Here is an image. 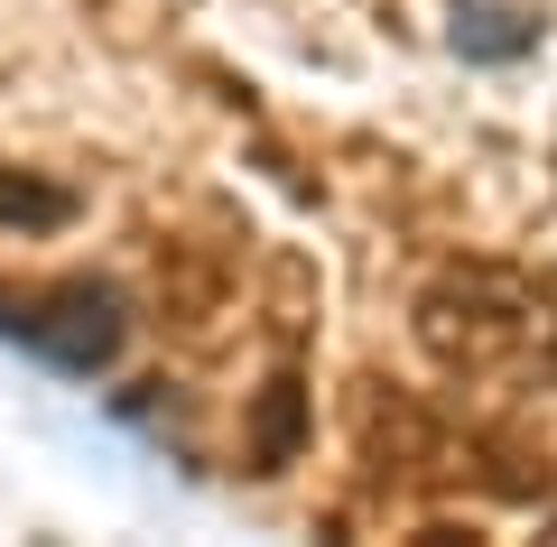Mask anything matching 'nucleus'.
Masks as SVG:
<instances>
[{
  "label": "nucleus",
  "mask_w": 557,
  "mask_h": 547,
  "mask_svg": "<svg viewBox=\"0 0 557 547\" xmlns=\"http://www.w3.org/2000/svg\"><path fill=\"white\" fill-rule=\"evenodd\" d=\"M0 334L20 352H38L47 372L94 381V372H112L121 344H131V297H121L112 278H47V288L0 297Z\"/></svg>",
  "instance_id": "f257e3e1"
},
{
  "label": "nucleus",
  "mask_w": 557,
  "mask_h": 547,
  "mask_svg": "<svg viewBox=\"0 0 557 547\" xmlns=\"http://www.w3.org/2000/svg\"><path fill=\"white\" fill-rule=\"evenodd\" d=\"M539 10L530 0H456V20H446V38H456V57H474V65H520L539 47Z\"/></svg>",
  "instance_id": "f03ea898"
},
{
  "label": "nucleus",
  "mask_w": 557,
  "mask_h": 547,
  "mask_svg": "<svg viewBox=\"0 0 557 547\" xmlns=\"http://www.w3.org/2000/svg\"><path fill=\"white\" fill-rule=\"evenodd\" d=\"M298 446H307V390L298 381H270L260 409H251V473H288Z\"/></svg>",
  "instance_id": "7ed1b4c3"
},
{
  "label": "nucleus",
  "mask_w": 557,
  "mask_h": 547,
  "mask_svg": "<svg viewBox=\"0 0 557 547\" xmlns=\"http://www.w3.org/2000/svg\"><path fill=\"white\" fill-rule=\"evenodd\" d=\"M0 223H10V233H57V223H75V186L0 167Z\"/></svg>",
  "instance_id": "20e7f679"
}]
</instances>
